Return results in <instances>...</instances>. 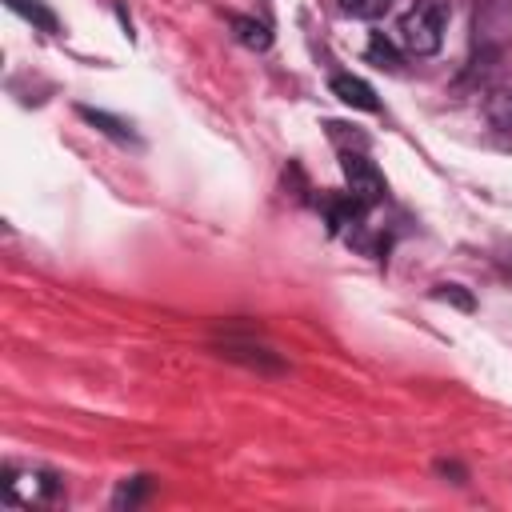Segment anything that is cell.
Wrapping results in <instances>:
<instances>
[{
  "mask_svg": "<svg viewBox=\"0 0 512 512\" xmlns=\"http://www.w3.org/2000/svg\"><path fill=\"white\" fill-rule=\"evenodd\" d=\"M368 60L376 64V68H396L400 64V52H396V44L384 36V32H372V40H368Z\"/></svg>",
  "mask_w": 512,
  "mask_h": 512,
  "instance_id": "52a82bcc",
  "label": "cell"
},
{
  "mask_svg": "<svg viewBox=\"0 0 512 512\" xmlns=\"http://www.w3.org/2000/svg\"><path fill=\"white\" fill-rule=\"evenodd\" d=\"M80 116L88 120V124H96L100 132H108V136H116V140H132V132L116 120V116H108V112H96V108H80Z\"/></svg>",
  "mask_w": 512,
  "mask_h": 512,
  "instance_id": "9c48e42d",
  "label": "cell"
},
{
  "mask_svg": "<svg viewBox=\"0 0 512 512\" xmlns=\"http://www.w3.org/2000/svg\"><path fill=\"white\" fill-rule=\"evenodd\" d=\"M396 40H400V48L412 52V56H436L440 44H444V8L432 4V0L412 4V8L400 16Z\"/></svg>",
  "mask_w": 512,
  "mask_h": 512,
  "instance_id": "6da1fadb",
  "label": "cell"
},
{
  "mask_svg": "<svg viewBox=\"0 0 512 512\" xmlns=\"http://www.w3.org/2000/svg\"><path fill=\"white\" fill-rule=\"evenodd\" d=\"M4 492H8V500L32 504V500H44V496L56 492V476H48V472H8Z\"/></svg>",
  "mask_w": 512,
  "mask_h": 512,
  "instance_id": "3957f363",
  "label": "cell"
},
{
  "mask_svg": "<svg viewBox=\"0 0 512 512\" xmlns=\"http://www.w3.org/2000/svg\"><path fill=\"white\" fill-rule=\"evenodd\" d=\"M8 8H12V12H20L24 20L40 24L44 32H56V16H52L44 4H36V0H8Z\"/></svg>",
  "mask_w": 512,
  "mask_h": 512,
  "instance_id": "ba28073f",
  "label": "cell"
},
{
  "mask_svg": "<svg viewBox=\"0 0 512 512\" xmlns=\"http://www.w3.org/2000/svg\"><path fill=\"white\" fill-rule=\"evenodd\" d=\"M484 116H488L496 128L512 132V88H492L488 100H484Z\"/></svg>",
  "mask_w": 512,
  "mask_h": 512,
  "instance_id": "8992f818",
  "label": "cell"
},
{
  "mask_svg": "<svg viewBox=\"0 0 512 512\" xmlns=\"http://www.w3.org/2000/svg\"><path fill=\"white\" fill-rule=\"evenodd\" d=\"M232 32H236V40L244 48H256V52H264L272 44V32L260 20H248V16H232Z\"/></svg>",
  "mask_w": 512,
  "mask_h": 512,
  "instance_id": "5b68a950",
  "label": "cell"
},
{
  "mask_svg": "<svg viewBox=\"0 0 512 512\" xmlns=\"http://www.w3.org/2000/svg\"><path fill=\"white\" fill-rule=\"evenodd\" d=\"M340 168H344V180H348V196H356L364 208L376 204V200L384 196V176L376 172V164H372L368 156H360V152H344Z\"/></svg>",
  "mask_w": 512,
  "mask_h": 512,
  "instance_id": "7a4b0ae2",
  "label": "cell"
},
{
  "mask_svg": "<svg viewBox=\"0 0 512 512\" xmlns=\"http://www.w3.org/2000/svg\"><path fill=\"white\" fill-rule=\"evenodd\" d=\"M388 4H392V0H340V8H344L348 16H356V20H376V16L388 12Z\"/></svg>",
  "mask_w": 512,
  "mask_h": 512,
  "instance_id": "30bf717a",
  "label": "cell"
},
{
  "mask_svg": "<svg viewBox=\"0 0 512 512\" xmlns=\"http://www.w3.org/2000/svg\"><path fill=\"white\" fill-rule=\"evenodd\" d=\"M332 96H340L348 108H360V112H376L380 108L376 92L360 76H332Z\"/></svg>",
  "mask_w": 512,
  "mask_h": 512,
  "instance_id": "277c9868",
  "label": "cell"
}]
</instances>
